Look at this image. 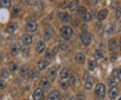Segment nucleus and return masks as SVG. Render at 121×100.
Wrapping results in <instances>:
<instances>
[{
	"label": "nucleus",
	"instance_id": "nucleus-1",
	"mask_svg": "<svg viewBox=\"0 0 121 100\" xmlns=\"http://www.w3.org/2000/svg\"><path fill=\"white\" fill-rule=\"evenodd\" d=\"M60 33L61 36L65 40H69L71 38V37L73 31H72V29L70 27H69V26H63L60 29Z\"/></svg>",
	"mask_w": 121,
	"mask_h": 100
},
{
	"label": "nucleus",
	"instance_id": "nucleus-2",
	"mask_svg": "<svg viewBox=\"0 0 121 100\" xmlns=\"http://www.w3.org/2000/svg\"><path fill=\"white\" fill-rule=\"evenodd\" d=\"M95 93L96 96L99 98H103L106 93V88L103 84L98 83L95 87Z\"/></svg>",
	"mask_w": 121,
	"mask_h": 100
},
{
	"label": "nucleus",
	"instance_id": "nucleus-3",
	"mask_svg": "<svg viewBox=\"0 0 121 100\" xmlns=\"http://www.w3.org/2000/svg\"><path fill=\"white\" fill-rule=\"evenodd\" d=\"M81 40L82 41L83 44L86 46L89 45L91 42V36L89 33H87L86 31H83L81 34Z\"/></svg>",
	"mask_w": 121,
	"mask_h": 100
},
{
	"label": "nucleus",
	"instance_id": "nucleus-4",
	"mask_svg": "<svg viewBox=\"0 0 121 100\" xmlns=\"http://www.w3.org/2000/svg\"><path fill=\"white\" fill-rule=\"evenodd\" d=\"M35 100H44V92L41 88H37L33 93Z\"/></svg>",
	"mask_w": 121,
	"mask_h": 100
},
{
	"label": "nucleus",
	"instance_id": "nucleus-5",
	"mask_svg": "<svg viewBox=\"0 0 121 100\" xmlns=\"http://www.w3.org/2000/svg\"><path fill=\"white\" fill-rule=\"evenodd\" d=\"M38 25L36 22L35 21H30L26 26V30L27 32H34L37 30Z\"/></svg>",
	"mask_w": 121,
	"mask_h": 100
},
{
	"label": "nucleus",
	"instance_id": "nucleus-6",
	"mask_svg": "<svg viewBox=\"0 0 121 100\" xmlns=\"http://www.w3.org/2000/svg\"><path fill=\"white\" fill-rule=\"evenodd\" d=\"M48 79L49 81H53L55 80V79L56 77V68L55 67H52L51 68H50V69L48 70L47 73Z\"/></svg>",
	"mask_w": 121,
	"mask_h": 100
},
{
	"label": "nucleus",
	"instance_id": "nucleus-7",
	"mask_svg": "<svg viewBox=\"0 0 121 100\" xmlns=\"http://www.w3.org/2000/svg\"><path fill=\"white\" fill-rule=\"evenodd\" d=\"M118 78V74H117V71H114V73H113L112 75L110 76V77L109 78L108 80V85L110 87H115L117 85L116 82V79Z\"/></svg>",
	"mask_w": 121,
	"mask_h": 100
},
{
	"label": "nucleus",
	"instance_id": "nucleus-8",
	"mask_svg": "<svg viewBox=\"0 0 121 100\" xmlns=\"http://www.w3.org/2000/svg\"><path fill=\"white\" fill-rule=\"evenodd\" d=\"M60 100V93L54 90L50 93V94L48 96L47 100Z\"/></svg>",
	"mask_w": 121,
	"mask_h": 100
},
{
	"label": "nucleus",
	"instance_id": "nucleus-9",
	"mask_svg": "<svg viewBox=\"0 0 121 100\" xmlns=\"http://www.w3.org/2000/svg\"><path fill=\"white\" fill-rule=\"evenodd\" d=\"M118 94V89L116 86L111 87V89L108 92V97L111 100H115Z\"/></svg>",
	"mask_w": 121,
	"mask_h": 100
},
{
	"label": "nucleus",
	"instance_id": "nucleus-10",
	"mask_svg": "<svg viewBox=\"0 0 121 100\" xmlns=\"http://www.w3.org/2000/svg\"><path fill=\"white\" fill-rule=\"evenodd\" d=\"M21 49H22L21 44L19 42H16L13 45L12 48L11 49V52H12V54H13V56H16V55L18 54V53L20 52Z\"/></svg>",
	"mask_w": 121,
	"mask_h": 100
},
{
	"label": "nucleus",
	"instance_id": "nucleus-11",
	"mask_svg": "<svg viewBox=\"0 0 121 100\" xmlns=\"http://www.w3.org/2000/svg\"><path fill=\"white\" fill-rule=\"evenodd\" d=\"M108 10L106 9L100 10L98 13V16H97V18H98V21H102V20H105L107 15H108Z\"/></svg>",
	"mask_w": 121,
	"mask_h": 100
},
{
	"label": "nucleus",
	"instance_id": "nucleus-12",
	"mask_svg": "<svg viewBox=\"0 0 121 100\" xmlns=\"http://www.w3.org/2000/svg\"><path fill=\"white\" fill-rule=\"evenodd\" d=\"M40 85L42 88L47 91L48 89V88L51 87V83H50V81L48 80V79L47 78H43L41 81H40Z\"/></svg>",
	"mask_w": 121,
	"mask_h": 100
},
{
	"label": "nucleus",
	"instance_id": "nucleus-13",
	"mask_svg": "<svg viewBox=\"0 0 121 100\" xmlns=\"http://www.w3.org/2000/svg\"><path fill=\"white\" fill-rule=\"evenodd\" d=\"M108 48L112 52H114V51L117 50V42H116V40L114 38H112V39L109 40V42H108Z\"/></svg>",
	"mask_w": 121,
	"mask_h": 100
},
{
	"label": "nucleus",
	"instance_id": "nucleus-14",
	"mask_svg": "<svg viewBox=\"0 0 121 100\" xmlns=\"http://www.w3.org/2000/svg\"><path fill=\"white\" fill-rule=\"evenodd\" d=\"M94 83V78L93 77H89L87 79L86 82L85 84V88L87 90H90L93 87Z\"/></svg>",
	"mask_w": 121,
	"mask_h": 100
},
{
	"label": "nucleus",
	"instance_id": "nucleus-15",
	"mask_svg": "<svg viewBox=\"0 0 121 100\" xmlns=\"http://www.w3.org/2000/svg\"><path fill=\"white\" fill-rule=\"evenodd\" d=\"M22 41L25 45H29L32 42V38L30 35L25 34L22 37Z\"/></svg>",
	"mask_w": 121,
	"mask_h": 100
},
{
	"label": "nucleus",
	"instance_id": "nucleus-16",
	"mask_svg": "<svg viewBox=\"0 0 121 100\" xmlns=\"http://www.w3.org/2000/svg\"><path fill=\"white\" fill-rule=\"evenodd\" d=\"M17 25L16 23H12L10 24H9L8 26L6 28V32L9 33V34H13V32L16 31L17 29Z\"/></svg>",
	"mask_w": 121,
	"mask_h": 100
},
{
	"label": "nucleus",
	"instance_id": "nucleus-17",
	"mask_svg": "<svg viewBox=\"0 0 121 100\" xmlns=\"http://www.w3.org/2000/svg\"><path fill=\"white\" fill-rule=\"evenodd\" d=\"M45 48V43L43 41H40L36 44V50L38 53H42L44 50Z\"/></svg>",
	"mask_w": 121,
	"mask_h": 100
},
{
	"label": "nucleus",
	"instance_id": "nucleus-18",
	"mask_svg": "<svg viewBox=\"0 0 121 100\" xmlns=\"http://www.w3.org/2000/svg\"><path fill=\"white\" fill-rule=\"evenodd\" d=\"M85 60H86V58H85V56H84L83 54H82V53H78V54H76V56H75V61H76V62L78 63H79V64H83V63H84Z\"/></svg>",
	"mask_w": 121,
	"mask_h": 100
},
{
	"label": "nucleus",
	"instance_id": "nucleus-19",
	"mask_svg": "<svg viewBox=\"0 0 121 100\" xmlns=\"http://www.w3.org/2000/svg\"><path fill=\"white\" fill-rule=\"evenodd\" d=\"M28 75H29L30 78L32 79H37L40 76V73L37 70L32 69L28 73Z\"/></svg>",
	"mask_w": 121,
	"mask_h": 100
},
{
	"label": "nucleus",
	"instance_id": "nucleus-20",
	"mask_svg": "<svg viewBox=\"0 0 121 100\" xmlns=\"http://www.w3.org/2000/svg\"><path fill=\"white\" fill-rule=\"evenodd\" d=\"M49 65L48 62L47 61H39L38 64H37V66H38V68L40 71H43Z\"/></svg>",
	"mask_w": 121,
	"mask_h": 100
},
{
	"label": "nucleus",
	"instance_id": "nucleus-21",
	"mask_svg": "<svg viewBox=\"0 0 121 100\" xmlns=\"http://www.w3.org/2000/svg\"><path fill=\"white\" fill-rule=\"evenodd\" d=\"M59 19L62 22H68L69 20V16L67 12H61L59 13Z\"/></svg>",
	"mask_w": 121,
	"mask_h": 100
},
{
	"label": "nucleus",
	"instance_id": "nucleus-22",
	"mask_svg": "<svg viewBox=\"0 0 121 100\" xmlns=\"http://www.w3.org/2000/svg\"><path fill=\"white\" fill-rule=\"evenodd\" d=\"M52 36V31L51 29H47L46 30L44 31V39L46 41H48L51 38Z\"/></svg>",
	"mask_w": 121,
	"mask_h": 100
},
{
	"label": "nucleus",
	"instance_id": "nucleus-23",
	"mask_svg": "<svg viewBox=\"0 0 121 100\" xmlns=\"http://www.w3.org/2000/svg\"><path fill=\"white\" fill-rule=\"evenodd\" d=\"M29 69H30V66L26 64L24 65L20 69V75L22 76H25L29 73Z\"/></svg>",
	"mask_w": 121,
	"mask_h": 100
},
{
	"label": "nucleus",
	"instance_id": "nucleus-24",
	"mask_svg": "<svg viewBox=\"0 0 121 100\" xmlns=\"http://www.w3.org/2000/svg\"><path fill=\"white\" fill-rule=\"evenodd\" d=\"M112 30L114 32H118L121 31V21H117L112 26Z\"/></svg>",
	"mask_w": 121,
	"mask_h": 100
},
{
	"label": "nucleus",
	"instance_id": "nucleus-25",
	"mask_svg": "<svg viewBox=\"0 0 121 100\" xmlns=\"http://www.w3.org/2000/svg\"><path fill=\"white\" fill-rule=\"evenodd\" d=\"M78 4H79V1L78 0H74L72 2H71L69 6V10L71 11V12L75 11L78 7Z\"/></svg>",
	"mask_w": 121,
	"mask_h": 100
},
{
	"label": "nucleus",
	"instance_id": "nucleus-26",
	"mask_svg": "<svg viewBox=\"0 0 121 100\" xmlns=\"http://www.w3.org/2000/svg\"><path fill=\"white\" fill-rule=\"evenodd\" d=\"M11 5V1L10 0H0V6L1 8H8Z\"/></svg>",
	"mask_w": 121,
	"mask_h": 100
},
{
	"label": "nucleus",
	"instance_id": "nucleus-27",
	"mask_svg": "<svg viewBox=\"0 0 121 100\" xmlns=\"http://www.w3.org/2000/svg\"><path fill=\"white\" fill-rule=\"evenodd\" d=\"M69 72L68 69H67L66 67H64L63 69L61 70L60 73V77L61 79H66L67 78V77L69 76Z\"/></svg>",
	"mask_w": 121,
	"mask_h": 100
},
{
	"label": "nucleus",
	"instance_id": "nucleus-28",
	"mask_svg": "<svg viewBox=\"0 0 121 100\" xmlns=\"http://www.w3.org/2000/svg\"><path fill=\"white\" fill-rule=\"evenodd\" d=\"M112 32V26L111 24H108L104 28V34L106 36H107L108 35L110 34Z\"/></svg>",
	"mask_w": 121,
	"mask_h": 100
},
{
	"label": "nucleus",
	"instance_id": "nucleus-29",
	"mask_svg": "<svg viewBox=\"0 0 121 100\" xmlns=\"http://www.w3.org/2000/svg\"><path fill=\"white\" fill-rule=\"evenodd\" d=\"M9 74L8 71H7V69H3L0 71V77L2 79H7L9 77Z\"/></svg>",
	"mask_w": 121,
	"mask_h": 100
},
{
	"label": "nucleus",
	"instance_id": "nucleus-30",
	"mask_svg": "<svg viewBox=\"0 0 121 100\" xmlns=\"http://www.w3.org/2000/svg\"><path fill=\"white\" fill-rule=\"evenodd\" d=\"M8 68L12 72H16L17 70V65L13 62H10L8 64Z\"/></svg>",
	"mask_w": 121,
	"mask_h": 100
},
{
	"label": "nucleus",
	"instance_id": "nucleus-31",
	"mask_svg": "<svg viewBox=\"0 0 121 100\" xmlns=\"http://www.w3.org/2000/svg\"><path fill=\"white\" fill-rule=\"evenodd\" d=\"M21 11V8L19 5H16L13 7L12 9V14L14 16H17L18 13H20V12Z\"/></svg>",
	"mask_w": 121,
	"mask_h": 100
},
{
	"label": "nucleus",
	"instance_id": "nucleus-32",
	"mask_svg": "<svg viewBox=\"0 0 121 100\" xmlns=\"http://www.w3.org/2000/svg\"><path fill=\"white\" fill-rule=\"evenodd\" d=\"M97 67V63L94 61H90L88 62V69L90 71H94Z\"/></svg>",
	"mask_w": 121,
	"mask_h": 100
},
{
	"label": "nucleus",
	"instance_id": "nucleus-33",
	"mask_svg": "<svg viewBox=\"0 0 121 100\" xmlns=\"http://www.w3.org/2000/svg\"><path fill=\"white\" fill-rule=\"evenodd\" d=\"M82 16V20L85 22L90 21L91 20V17L90 13H87V12L84 13L83 16Z\"/></svg>",
	"mask_w": 121,
	"mask_h": 100
},
{
	"label": "nucleus",
	"instance_id": "nucleus-34",
	"mask_svg": "<svg viewBox=\"0 0 121 100\" xmlns=\"http://www.w3.org/2000/svg\"><path fill=\"white\" fill-rule=\"evenodd\" d=\"M104 57L103 52L101 50H96L94 53V58L95 59H100Z\"/></svg>",
	"mask_w": 121,
	"mask_h": 100
},
{
	"label": "nucleus",
	"instance_id": "nucleus-35",
	"mask_svg": "<svg viewBox=\"0 0 121 100\" xmlns=\"http://www.w3.org/2000/svg\"><path fill=\"white\" fill-rule=\"evenodd\" d=\"M67 46H68V44H67L66 42L60 40L59 42V48H60L61 50H66L67 48Z\"/></svg>",
	"mask_w": 121,
	"mask_h": 100
},
{
	"label": "nucleus",
	"instance_id": "nucleus-36",
	"mask_svg": "<svg viewBox=\"0 0 121 100\" xmlns=\"http://www.w3.org/2000/svg\"><path fill=\"white\" fill-rule=\"evenodd\" d=\"M52 52L49 50V49H47V51H46V53H45V58H47V59H51L52 57Z\"/></svg>",
	"mask_w": 121,
	"mask_h": 100
},
{
	"label": "nucleus",
	"instance_id": "nucleus-37",
	"mask_svg": "<svg viewBox=\"0 0 121 100\" xmlns=\"http://www.w3.org/2000/svg\"><path fill=\"white\" fill-rule=\"evenodd\" d=\"M78 12L79 14H80V15L83 16L84 13H86V8H85L84 7L81 6V7H79V8H78Z\"/></svg>",
	"mask_w": 121,
	"mask_h": 100
},
{
	"label": "nucleus",
	"instance_id": "nucleus-38",
	"mask_svg": "<svg viewBox=\"0 0 121 100\" xmlns=\"http://www.w3.org/2000/svg\"><path fill=\"white\" fill-rule=\"evenodd\" d=\"M115 16L117 19H119L121 17V9L120 8H117L115 11Z\"/></svg>",
	"mask_w": 121,
	"mask_h": 100
},
{
	"label": "nucleus",
	"instance_id": "nucleus-39",
	"mask_svg": "<svg viewBox=\"0 0 121 100\" xmlns=\"http://www.w3.org/2000/svg\"><path fill=\"white\" fill-rule=\"evenodd\" d=\"M29 54V48H24L22 50V55L24 57H27Z\"/></svg>",
	"mask_w": 121,
	"mask_h": 100
},
{
	"label": "nucleus",
	"instance_id": "nucleus-40",
	"mask_svg": "<svg viewBox=\"0 0 121 100\" xmlns=\"http://www.w3.org/2000/svg\"><path fill=\"white\" fill-rule=\"evenodd\" d=\"M75 82H76V78L75 77V76H72L69 80V84L73 86L75 84Z\"/></svg>",
	"mask_w": 121,
	"mask_h": 100
},
{
	"label": "nucleus",
	"instance_id": "nucleus-41",
	"mask_svg": "<svg viewBox=\"0 0 121 100\" xmlns=\"http://www.w3.org/2000/svg\"><path fill=\"white\" fill-rule=\"evenodd\" d=\"M5 85H6V83H5L3 79H0V90L3 89L5 87Z\"/></svg>",
	"mask_w": 121,
	"mask_h": 100
},
{
	"label": "nucleus",
	"instance_id": "nucleus-42",
	"mask_svg": "<svg viewBox=\"0 0 121 100\" xmlns=\"http://www.w3.org/2000/svg\"><path fill=\"white\" fill-rule=\"evenodd\" d=\"M117 74H118V79H119L120 81H121V67L119 68V70H118Z\"/></svg>",
	"mask_w": 121,
	"mask_h": 100
},
{
	"label": "nucleus",
	"instance_id": "nucleus-43",
	"mask_svg": "<svg viewBox=\"0 0 121 100\" xmlns=\"http://www.w3.org/2000/svg\"><path fill=\"white\" fill-rule=\"evenodd\" d=\"M98 3V0H91L90 4L91 5H95Z\"/></svg>",
	"mask_w": 121,
	"mask_h": 100
},
{
	"label": "nucleus",
	"instance_id": "nucleus-44",
	"mask_svg": "<svg viewBox=\"0 0 121 100\" xmlns=\"http://www.w3.org/2000/svg\"><path fill=\"white\" fill-rule=\"evenodd\" d=\"M58 50H59V48H58V47L54 48V49H53V51L52 52V55H53V56H54L55 54H56V53H57V52H58Z\"/></svg>",
	"mask_w": 121,
	"mask_h": 100
},
{
	"label": "nucleus",
	"instance_id": "nucleus-45",
	"mask_svg": "<svg viewBox=\"0 0 121 100\" xmlns=\"http://www.w3.org/2000/svg\"><path fill=\"white\" fill-rule=\"evenodd\" d=\"M61 87H63L64 89H66L67 88V84L66 83H61Z\"/></svg>",
	"mask_w": 121,
	"mask_h": 100
},
{
	"label": "nucleus",
	"instance_id": "nucleus-46",
	"mask_svg": "<svg viewBox=\"0 0 121 100\" xmlns=\"http://www.w3.org/2000/svg\"><path fill=\"white\" fill-rule=\"evenodd\" d=\"M119 46H120V49H121V38L119 40Z\"/></svg>",
	"mask_w": 121,
	"mask_h": 100
},
{
	"label": "nucleus",
	"instance_id": "nucleus-47",
	"mask_svg": "<svg viewBox=\"0 0 121 100\" xmlns=\"http://www.w3.org/2000/svg\"><path fill=\"white\" fill-rule=\"evenodd\" d=\"M1 61H2V57H1V56L0 55V62H1Z\"/></svg>",
	"mask_w": 121,
	"mask_h": 100
},
{
	"label": "nucleus",
	"instance_id": "nucleus-48",
	"mask_svg": "<svg viewBox=\"0 0 121 100\" xmlns=\"http://www.w3.org/2000/svg\"><path fill=\"white\" fill-rule=\"evenodd\" d=\"M69 100H75V99L74 97H71V98Z\"/></svg>",
	"mask_w": 121,
	"mask_h": 100
},
{
	"label": "nucleus",
	"instance_id": "nucleus-49",
	"mask_svg": "<svg viewBox=\"0 0 121 100\" xmlns=\"http://www.w3.org/2000/svg\"><path fill=\"white\" fill-rule=\"evenodd\" d=\"M1 99H2V97H1V96H0V100H1Z\"/></svg>",
	"mask_w": 121,
	"mask_h": 100
},
{
	"label": "nucleus",
	"instance_id": "nucleus-50",
	"mask_svg": "<svg viewBox=\"0 0 121 100\" xmlns=\"http://www.w3.org/2000/svg\"><path fill=\"white\" fill-rule=\"evenodd\" d=\"M50 1H55V0H50Z\"/></svg>",
	"mask_w": 121,
	"mask_h": 100
},
{
	"label": "nucleus",
	"instance_id": "nucleus-51",
	"mask_svg": "<svg viewBox=\"0 0 121 100\" xmlns=\"http://www.w3.org/2000/svg\"><path fill=\"white\" fill-rule=\"evenodd\" d=\"M119 100H121V99H119Z\"/></svg>",
	"mask_w": 121,
	"mask_h": 100
}]
</instances>
